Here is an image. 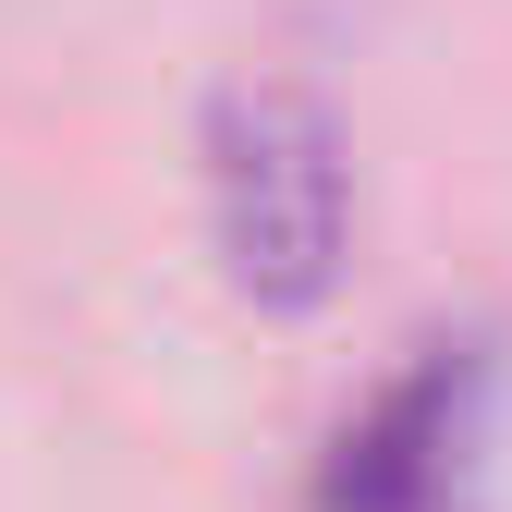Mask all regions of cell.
Returning a JSON list of instances; mask_svg holds the SVG:
<instances>
[{
	"mask_svg": "<svg viewBox=\"0 0 512 512\" xmlns=\"http://www.w3.org/2000/svg\"><path fill=\"white\" fill-rule=\"evenodd\" d=\"M208 232L244 305L305 317L330 305L342 244H354V159L317 86L293 74H232L208 98Z\"/></svg>",
	"mask_w": 512,
	"mask_h": 512,
	"instance_id": "cell-1",
	"label": "cell"
},
{
	"mask_svg": "<svg viewBox=\"0 0 512 512\" xmlns=\"http://www.w3.org/2000/svg\"><path fill=\"white\" fill-rule=\"evenodd\" d=\"M464 403H476V366L452 342H427L391 391L330 439L317 512H439L452 500V452H464Z\"/></svg>",
	"mask_w": 512,
	"mask_h": 512,
	"instance_id": "cell-2",
	"label": "cell"
}]
</instances>
